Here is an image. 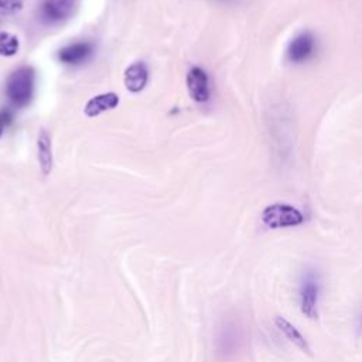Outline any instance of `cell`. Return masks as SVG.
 Returning a JSON list of instances; mask_svg holds the SVG:
<instances>
[{
  "instance_id": "9c48e42d",
  "label": "cell",
  "mask_w": 362,
  "mask_h": 362,
  "mask_svg": "<svg viewBox=\"0 0 362 362\" xmlns=\"http://www.w3.org/2000/svg\"><path fill=\"white\" fill-rule=\"evenodd\" d=\"M123 81H124V86L129 92L132 93H139L141 92L147 82H148V68L143 61H137L130 64L126 69H124V75H123Z\"/></svg>"
},
{
  "instance_id": "8992f818",
  "label": "cell",
  "mask_w": 362,
  "mask_h": 362,
  "mask_svg": "<svg viewBox=\"0 0 362 362\" xmlns=\"http://www.w3.org/2000/svg\"><path fill=\"white\" fill-rule=\"evenodd\" d=\"M188 95L192 100L198 103H205L209 100L211 96V85H209V76L205 69L201 66H192L187 72L185 78Z\"/></svg>"
},
{
  "instance_id": "8fae6325",
  "label": "cell",
  "mask_w": 362,
  "mask_h": 362,
  "mask_svg": "<svg viewBox=\"0 0 362 362\" xmlns=\"http://www.w3.org/2000/svg\"><path fill=\"white\" fill-rule=\"evenodd\" d=\"M274 324H276L277 329H279L294 346H297L300 351H303V352L311 355V346H310L308 341L305 339V337H304L288 320H286L284 317L277 315V317L274 318Z\"/></svg>"
},
{
  "instance_id": "6da1fadb",
  "label": "cell",
  "mask_w": 362,
  "mask_h": 362,
  "mask_svg": "<svg viewBox=\"0 0 362 362\" xmlns=\"http://www.w3.org/2000/svg\"><path fill=\"white\" fill-rule=\"evenodd\" d=\"M35 88V71L33 66H20L13 71L6 81V95L10 103L17 107H25L31 103Z\"/></svg>"
},
{
  "instance_id": "ba28073f",
  "label": "cell",
  "mask_w": 362,
  "mask_h": 362,
  "mask_svg": "<svg viewBox=\"0 0 362 362\" xmlns=\"http://www.w3.org/2000/svg\"><path fill=\"white\" fill-rule=\"evenodd\" d=\"M93 52V44L89 41H76L72 42L69 45L62 47L58 54L57 58L59 62L65 64V65H79L82 62H85L86 59H89V57Z\"/></svg>"
},
{
  "instance_id": "30bf717a",
  "label": "cell",
  "mask_w": 362,
  "mask_h": 362,
  "mask_svg": "<svg viewBox=\"0 0 362 362\" xmlns=\"http://www.w3.org/2000/svg\"><path fill=\"white\" fill-rule=\"evenodd\" d=\"M117 105H119V96L115 92H106V93H100L90 98L83 107V113L88 117H96L103 112L115 109Z\"/></svg>"
},
{
  "instance_id": "7c38bea8",
  "label": "cell",
  "mask_w": 362,
  "mask_h": 362,
  "mask_svg": "<svg viewBox=\"0 0 362 362\" xmlns=\"http://www.w3.org/2000/svg\"><path fill=\"white\" fill-rule=\"evenodd\" d=\"M37 156L41 173L48 175L52 170V147L51 137L45 129H41L37 137Z\"/></svg>"
},
{
  "instance_id": "52a82bcc",
  "label": "cell",
  "mask_w": 362,
  "mask_h": 362,
  "mask_svg": "<svg viewBox=\"0 0 362 362\" xmlns=\"http://www.w3.org/2000/svg\"><path fill=\"white\" fill-rule=\"evenodd\" d=\"M218 352L225 358L235 355L242 344V329L238 327L235 321H225L219 329V335L216 339Z\"/></svg>"
},
{
  "instance_id": "277c9868",
  "label": "cell",
  "mask_w": 362,
  "mask_h": 362,
  "mask_svg": "<svg viewBox=\"0 0 362 362\" xmlns=\"http://www.w3.org/2000/svg\"><path fill=\"white\" fill-rule=\"evenodd\" d=\"M76 7V0H42L40 18L47 25H55L68 20Z\"/></svg>"
},
{
  "instance_id": "4fadbf2b",
  "label": "cell",
  "mask_w": 362,
  "mask_h": 362,
  "mask_svg": "<svg viewBox=\"0 0 362 362\" xmlns=\"http://www.w3.org/2000/svg\"><path fill=\"white\" fill-rule=\"evenodd\" d=\"M20 40L16 34L8 31H0V55L1 57H13L18 52Z\"/></svg>"
},
{
  "instance_id": "5b68a950",
  "label": "cell",
  "mask_w": 362,
  "mask_h": 362,
  "mask_svg": "<svg viewBox=\"0 0 362 362\" xmlns=\"http://www.w3.org/2000/svg\"><path fill=\"white\" fill-rule=\"evenodd\" d=\"M315 37L310 31H301L287 45L286 57L293 64H303L315 54Z\"/></svg>"
},
{
  "instance_id": "7a4b0ae2",
  "label": "cell",
  "mask_w": 362,
  "mask_h": 362,
  "mask_svg": "<svg viewBox=\"0 0 362 362\" xmlns=\"http://www.w3.org/2000/svg\"><path fill=\"white\" fill-rule=\"evenodd\" d=\"M262 222L270 229L293 228L304 222V215L293 205L276 202L267 205L262 212Z\"/></svg>"
},
{
  "instance_id": "5bb4252c",
  "label": "cell",
  "mask_w": 362,
  "mask_h": 362,
  "mask_svg": "<svg viewBox=\"0 0 362 362\" xmlns=\"http://www.w3.org/2000/svg\"><path fill=\"white\" fill-rule=\"evenodd\" d=\"M23 8V0H0V14L13 16Z\"/></svg>"
},
{
  "instance_id": "9a60e30c",
  "label": "cell",
  "mask_w": 362,
  "mask_h": 362,
  "mask_svg": "<svg viewBox=\"0 0 362 362\" xmlns=\"http://www.w3.org/2000/svg\"><path fill=\"white\" fill-rule=\"evenodd\" d=\"M0 120H1V123H3L4 127L10 126V124L13 123V120H14V112H13V109H10V107H3V109L0 110Z\"/></svg>"
},
{
  "instance_id": "3957f363",
  "label": "cell",
  "mask_w": 362,
  "mask_h": 362,
  "mask_svg": "<svg viewBox=\"0 0 362 362\" xmlns=\"http://www.w3.org/2000/svg\"><path fill=\"white\" fill-rule=\"evenodd\" d=\"M320 276L315 270H307L300 283V308L301 313L311 318H318V298H320Z\"/></svg>"
},
{
  "instance_id": "2e32d148",
  "label": "cell",
  "mask_w": 362,
  "mask_h": 362,
  "mask_svg": "<svg viewBox=\"0 0 362 362\" xmlns=\"http://www.w3.org/2000/svg\"><path fill=\"white\" fill-rule=\"evenodd\" d=\"M3 129H4V126H3V123H1V120H0V136H1V133H3Z\"/></svg>"
}]
</instances>
